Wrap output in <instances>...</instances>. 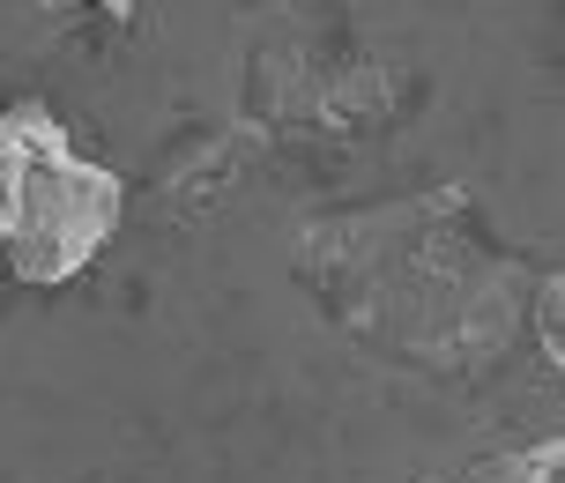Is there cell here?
Returning <instances> with one entry per match:
<instances>
[{"instance_id": "obj_1", "label": "cell", "mask_w": 565, "mask_h": 483, "mask_svg": "<svg viewBox=\"0 0 565 483\" xmlns=\"http://www.w3.org/2000/svg\"><path fill=\"white\" fill-rule=\"evenodd\" d=\"M461 216V186L328 216L298 238V276L380 357L424 372H477L507 357L513 335L529 328V290L543 268L483 254Z\"/></svg>"}, {"instance_id": "obj_2", "label": "cell", "mask_w": 565, "mask_h": 483, "mask_svg": "<svg viewBox=\"0 0 565 483\" xmlns=\"http://www.w3.org/2000/svg\"><path fill=\"white\" fill-rule=\"evenodd\" d=\"M127 186L105 164L75 157L67 127L45 105L0 112V254L23 283H75L119 230Z\"/></svg>"}, {"instance_id": "obj_3", "label": "cell", "mask_w": 565, "mask_h": 483, "mask_svg": "<svg viewBox=\"0 0 565 483\" xmlns=\"http://www.w3.org/2000/svg\"><path fill=\"white\" fill-rule=\"evenodd\" d=\"M558 469H565L558 439H529V447H499L491 461L461 469L454 483H558Z\"/></svg>"}, {"instance_id": "obj_4", "label": "cell", "mask_w": 565, "mask_h": 483, "mask_svg": "<svg viewBox=\"0 0 565 483\" xmlns=\"http://www.w3.org/2000/svg\"><path fill=\"white\" fill-rule=\"evenodd\" d=\"M45 8H105V15H119V23L135 15V0H45Z\"/></svg>"}]
</instances>
